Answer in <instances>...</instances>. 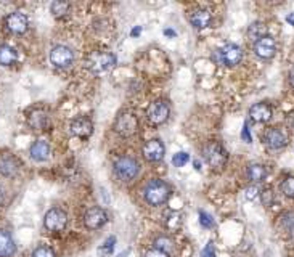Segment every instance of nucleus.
<instances>
[{
  "mask_svg": "<svg viewBox=\"0 0 294 257\" xmlns=\"http://www.w3.org/2000/svg\"><path fill=\"white\" fill-rule=\"evenodd\" d=\"M18 61V52L11 45H0V66H11Z\"/></svg>",
  "mask_w": 294,
  "mask_h": 257,
  "instance_id": "4be33fe9",
  "label": "nucleus"
},
{
  "mask_svg": "<svg viewBox=\"0 0 294 257\" xmlns=\"http://www.w3.org/2000/svg\"><path fill=\"white\" fill-rule=\"evenodd\" d=\"M257 194H259V190H257L256 187H249V188L246 190V198H248V200H254Z\"/></svg>",
  "mask_w": 294,
  "mask_h": 257,
  "instance_id": "c9c22d12",
  "label": "nucleus"
},
{
  "mask_svg": "<svg viewBox=\"0 0 294 257\" xmlns=\"http://www.w3.org/2000/svg\"><path fill=\"white\" fill-rule=\"evenodd\" d=\"M145 257H169V254L161 251V249H158V248H153V249H148L145 252Z\"/></svg>",
  "mask_w": 294,
  "mask_h": 257,
  "instance_id": "473e14b6",
  "label": "nucleus"
},
{
  "mask_svg": "<svg viewBox=\"0 0 294 257\" xmlns=\"http://www.w3.org/2000/svg\"><path fill=\"white\" fill-rule=\"evenodd\" d=\"M169 114H170V108L169 105L164 102V100H156L153 102L148 109H146V117L154 126H161L164 122L169 119Z\"/></svg>",
  "mask_w": 294,
  "mask_h": 257,
  "instance_id": "6e6552de",
  "label": "nucleus"
},
{
  "mask_svg": "<svg viewBox=\"0 0 294 257\" xmlns=\"http://www.w3.org/2000/svg\"><path fill=\"white\" fill-rule=\"evenodd\" d=\"M170 196V187L161 179L148 182L143 188V198L150 206H163Z\"/></svg>",
  "mask_w": 294,
  "mask_h": 257,
  "instance_id": "f257e3e1",
  "label": "nucleus"
},
{
  "mask_svg": "<svg viewBox=\"0 0 294 257\" xmlns=\"http://www.w3.org/2000/svg\"><path fill=\"white\" fill-rule=\"evenodd\" d=\"M264 142L270 150H281L288 145V133L280 127H272L264 133Z\"/></svg>",
  "mask_w": 294,
  "mask_h": 257,
  "instance_id": "9d476101",
  "label": "nucleus"
},
{
  "mask_svg": "<svg viewBox=\"0 0 294 257\" xmlns=\"http://www.w3.org/2000/svg\"><path fill=\"white\" fill-rule=\"evenodd\" d=\"M114 244H116V238L111 236V238H108L100 248H98V252H100L103 257H108L109 254H113V249H114Z\"/></svg>",
  "mask_w": 294,
  "mask_h": 257,
  "instance_id": "bb28decb",
  "label": "nucleus"
},
{
  "mask_svg": "<svg viewBox=\"0 0 294 257\" xmlns=\"http://www.w3.org/2000/svg\"><path fill=\"white\" fill-rule=\"evenodd\" d=\"M188 161H190V154H188V153L180 151V153H175V154L172 156V164H174L175 167H183Z\"/></svg>",
  "mask_w": 294,
  "mask_h": 257,
  "instance_id": "c85d7f7f",
  "label": "nucleus"
},
{
  "mask_svg": "<svg viewBox=\"0 0 294 257\" xmlns=\"http://www.w3.org/2000/svg\"><path fill=\"white\" fill-rule=\"evenodd\" d=\"M140 163L137 161L135 157L132 156H122L117 157L114 164H113V170H114V175L122 180V182H130L135 177H139L140 174Z\"/></svg>",
  "mask_w": 294,
  "mask_h": 257,
  "instance_id": "f03ea898",
  "label": "nucleus"
},
{
  "mask_svg": "<svg viewBox=\"0 0 294 257\" xmlns=\"http://www.w3.org/2000/svg\"><path fill=\"white\" fill-rule=\"evenodd\" d=\"M249 116L254 122H268L272 119V108L267 103H256L249 109Z\"/></svg>",
  "mask_w": 294,
  "mask_h": 257,
  "instance_id": "a211bd4d",
  "label": "nucleus"
},
{
  "mask_svg": "<svg viewBox=\"0 0 294 257\" xmlns=\"http://www.w3.org/2000/svg\"><path fill=\"white\" fill-rule=\"evenodd\" d=\"M267 32V28H265V24H262V23H254V24H251L249 26V31H248V34H249V37L256 42V41H259V39H262V37H265V34Z\"/></svg>",
  "mask_w": 294,
  "mask_h": 257,
  "instance_id": "b1692460",
  "label": "nucleus"
},
{
  "mask_svg": "<svg viewBox=\"0 0 294 257\" xmlns=\"http://www.w3.org/2000/svg\"><path fill=\"white\" fill-rule=\"evenodd\" d=\"M286 21L291 24V26H294V13H289V15L286 16Z\"/></svg>",
  "mask_w": 294,
  "mask_h": 257,
  "instance_id": "58836bf2",
  "label": "nucleus"
},
{
  "mask_svg": "<svg viewBox=\"0 0 294 257\" xmlns=\"http://www.w3.org/2000/svg\"><path fill=\"white\" fill-rule=\"evenodd\" d=\"M200 224L204 228H212L214 227V219L209 214H206L204 211H200Z\"/></svg>",
  "mask_w": 294,
  "mask_h": 257,
  "instance_id": "2f4dec72",
  "label": "nucleus"
},
{
  "mask_svg": "<svg viewBox=\"0 0 294 257\" xmlns=\"http://www.w3.org/2000/svg\"><path fill=\"white\" fill-rule=\"evenodd\" d=\"M5 26L11 34H24L29 28V19L24 13H19V11H13L5 18Z\"/></svg>",
  "mask_w": 294,
  "mask_h": 257,
  "instance_id": "f8f14e48",
  "label": "nucleus"
},
{
  "mask_svg": "<svg viewBox=\"0 0 294 257\" xmlns=\"http://www.w3.org/2000/svg\"><path fill=\"white\" fill-rule=\"evenodd\" d=\"M262 203L265 206H272V203H273V191L272 190H264L262 191Z\"/></svg>",
  "mask_w": 294,
  "mask_h": 257,
  "instance_id": "72a5a7b5",
  "label": "nucleus"
},
{
  "mask_svg": "<svg viewBox=\"0 0 294 257\" xmlns=\"http://www.w3.org/2000/svg\"><path fill=\"white\" fill-rule=\"evenodd\" d=\"M116 66V56L109 52H95L87 60V68L93 74H106Z\"/></svg>",
  "mask_w": 294,
  "mask_h": 257,
  "instance_id": "20e7f679",
  "label": "nucleus"
},
{
  "mask_svg": "<svg viewBox=\"0 0 294 257\" xmlns=\"http://www.w3.org/2000/svg\"><path fill=\"white\" fill-rule=\"evenodd\" d=\"M254 52L262 60H270L277 52V44L272 35H265V37L254 42Z\"/></svg>",
  "mask_w": 294,
  "mask_h": 257,
  "instance_id": "4468645a",
  "label": "nucleus"
},
{
  "mask_svg": "<svg viewBox=\"0 0 294 257\" xmlns=\"http://www.w3.org/2000/svg\"><path fill=\"white\" fill-rule=\"evenodd\" d=\"M243 139H244V142H246V143L252 142V137L249 135V130H248V124H244V127H243Z\"/></svg>",
  "mask_w": 294,
  "mask_h": 257,
  "instance_id": "e433bc0d",
  "label": "nucleus"
},
{
  "mask_svg": "<svg viewBox=\"0 0 294 257\" xmlns=\"http://www.w3.org/2000/svg\"><path fill=\"white\" fill-rule=\"evenodd\" d=\"M113 129L121 137H132L139 130V117L132 111H122L116 117Z\"/></svg>",
  "mask_w": 294,
  "mask_h": 257,
  "instance_id": "39448f33",
  "label": "nucleus"
},
{
  "mask_svg": "<svg viewBox=\"0 0 294 257\" xmlns=\"http://www.w3.org/2000/svg\"><path fill=\"white\" fill-rule=\"evenodd\" d=\"M203 157L211 167L220 169L227 163V151L219 142H209L203 146Z\"/></svg>",
  "mask_w": 294,
  "mask_h": 257,
  "instance_id": "423d86ee",
  "label": "nucleus"
},
{
  "mask_svg": "<svg viewBox=\"0 0 294 257\" xmlns=\"http://www.w3.org/2000/svg\"><path fill=\"white\" fill-rule=\"evenodd\" d=\"M212 21V16L211 13L207 10L204 8H198V10H194L193 13L190 15V23H191V26L196 28V29H204L207 28L211 24Z\"/></svg>",
  "mask_w": 294,
  "mask_h": 257,
  "instance_id": "aec40b11",
  "label": "nucleus"
},
{
  "mask_svg": "<svg viewBox=\"0 0 294 257\" xmlns=\"http://www.w3.org/2000/svg\"><path fill=\"white\" fill-rule=\"evenodd\" d=\"M281 222H283L285 228L291 233V236L294 238V212H286L283 217H281Z\"/></svg>",
  "mask_w": 294,
  "mask_h": 257,
  "instance_id": "c756f323",
  "label": "nucleus"
},
{
  "mask_svg": "<svg viewBox=\"0 0 294 257\" xmlns=\"http://www.w3.org/2000/svg\"><path fill=\"white\" fill-rule=\"evenodd\" d=\"M214 61L220 66H228L233 68L240 65V61L243 60V50L237 44H224L222 47H219L214 52Z\"/></svg>",
  "mask_w": 294,
  "mask_h": 257,
  "instance_id": "7ed1b4c3",
  "label": "nucleus"
},
{
  "mask_svg": "<svg viewBox=\"0 0 294 257\" xmlns=\"http://www.w3.org/2000/svg\"><path fill=\"white\" fill-rule=\"evenodd\" d=\"M164 153H166V148H164V143L161 140H150L143 145V156L146 161L150 163H158L161 161L164 157Z\"/></svg>",
  "mask_w": 294,
  "mask_h": 257,
  "instance_id": "2eb2a0df",
  "label": "nucleus"
},
{
  "mask_svg": "<svg viewBox=\"0 0 294 257\" xmlns=\"http://www.w3.org/2000/svg\"><path fill=\"white\" fill-rule=\"evenodd\" d=\"M69 8H71V5L68 2H53L50 5V11L55 18H61L66 13H69Z\"/></svg>",
  "mask_w": 294,
  "mask_h": 257,
  "instance_id": "393cba45",
  "label": "nucleus"
},
{
  "mask_svg": "<svg viewBox=\"0 0 294 257\" xmlns=\"http://www.w3.org/2000/svg\"><path fill=\"white\" fill-rule=\"evenodd\" d=\"M28 122L34 130H44L50 124V116H48L44 109H35V111L29 114Z\"/></svg>",
  "mask_w": 294,
  "mask_h": 257,
  "instance_id": "412c9836",
  "label": "nucleus"
},
{
  "mask_svg": "<svg viewBox=\"0 0 294 257\" xmlns=\"http://www.w3.org/2000/svg\"><path fill=\"white\" fill-rule=\"evenodd\" d=\"M166 35H175V31H172V29H166Z\"/></svg>",
  "mask_w": 294,
  "mask_h": 257,
  "instance_id": "a19ab883",
  "label": "nucleus"
},
{
  "mask_svg": "<svg viewBox=\"0 0 294 257\" xmlns=\"http://www.w3.org/2000/svg\"><path fill=\"white\" fill-rule=\"evenodd\" d=\"M106 222H108V214L105 209H102V207L98 206H93L90 209H87V212L84 215V224L90 230L102 228Z\"/></svg>",
  "mask_w": 294,
  "mask_h": 257,
  "instance_id": "9b49d317",
  "label": "nucleus"
},
{
  "mask_svg": "<svg viewBox=\"0 0 294 257\" xmlns=\"http://www.w3.org/2000/svg\"><path fill=\"white\" fill-rule=\"evenodd\" d=\"M4 200H5V193H4V188L0 187V206L4 204Z\"/></svg>",
  "mask_w": 294,
  "mask_h": 257,
  "instance_id": "ea45409f",
  "label": "nucleus"
},
{
  "mask_svg": "<svg viewBox=\"0 0 294 257\" xmlns=\"http://www.w3.org/2000/svg\"><path fill=\"white\" fill-rule=\"evenodd\" d=\"M29 154L34 161L37 163H42V161H47L48 156H50V145H48L45 140H37L31 145V150H29Z\"/></svg>",
  "mask_w": 294,
  "mask_h": 257,
  "instance_id": "6ab92c4d",
  "label": "nucleus"
},
{
  "mask_svg": "<svg viewBox=\"0 0 294 257\" xmlns=\"http://www.w3.org/2000/svg\"><path fill=\"white\" fill-rule=\"evenodd\" d=\"M139 34H140V28H137V29L132 31V35H139Z\"/></svg>",
  "mask_w": 294,
  "mask_h": 257,
  "instance_id": "79ce46f5",
  "label": "nucleus"
},
{
  "mask_svg": "<svg viewBox=\"0 0 294 257\" xmlns=\"http://www.w3.org/2000/svg\"><path fill=\"white\" fill-rule=\"evenodd\" d=\"M50 61L55 68L66 69L72 65V61H74V53H72V50L66 45H56L50 52Z\"/></svg>",
  "mask_w": 294,
  "mask_h": 257,
  "instance_id": "1a4fd4ad",
  "label": "nucleus"
},
{
  "mask_svg": "<svg viewBox=\"0 0 294 257\" xmlns=\"http://www.w3.org/2000/svg\"><path fill=\"white\" fill-rule=\"evenodd\" d=\"M69 132L72 133L74 137H79V139H89L93 132V124L89 117L85 116H79L76 119L71 121L69 124Z\"/></svg>",
  "mask_w": 294,
  "mask_h": 257,
  "instance_id": "ddd939ff",
  "label": "nucleus"
},
{
  "mask_svg": "<svg viewBox=\"0 0 294 257\" xmlns=\"http://www.w3.org/2000/svg\"><path fill=\"white\" fill-rule=\"evenodd\" d=\"M154 248H158V249H161V251H164V252H170L174 249V243L170 241L167 236H161V238H156V241H154Z\"/></svg>",
  "mask_w": 294,
  "mask_h": 257,
  "instance_id": "a878e982",
  "label": "nucleus"
},
{
  "mask_svg": "<svg viewBox=\"0 0 294 257\" xmlns=\"http://www.w3.org/2000/svg\"><path fill=\"white\" fill-rule=\"evenodd\" d=\"M31 257H55V252L52 248H48V246H39L32 251Z\"/></svg>",
  "mask_w": 294,
  "mask_h": 257,
  "instance_id": "7c9ffc66",
  "label": "nucleus"
},
{
  "mask_svg": "<svg viewBox=\"0 0 294 257\" xmlns=\"http://www.w3.org/2000/svg\"><path fill=\"white\" fill-rule=\"evenodd\" d=\"M289 84L294 87V66H292L291 71H289Z\"/></svg>",
  "mask_w": 294,
  "mask_h": 257,
  "instance_id": "4c0bfd02",
  "label": "nucleus"
},
{
  "mask_svg": "<svg viewBox=\"0 0 294 257\" xmlns=\"http://www.w3.org/2000/svg\"><path fill=\"white\" fill-rule=\"evenodd\" d=\"M19 167H21V163L15 156L5 154V156L0 157V175H4L7 179L16 177L19 172Z\"/></svg>",
  "mask_w": 294,
  "mask_h": 257,
  "instance_id": "dca6fc26",
  "label": "nucleus"
},
{
  "mask_svg": "<svg viewBox=\"0 0 294 257\" xmlns=\"http://www.w3.org/2000/svg\"><path fill=\"white\" fill-rule=\"evenodd\" d=\"M248 177H249V180H252L256 183L262 182L267 177V169L262 164H251L248 167Z\"/></svg>",
  "mask_w": 294,
  "mask_h": 257,
  "instance_id": "5701e85b",
  "label": "nucleus"
},
{
  "mask_svg": "<svg viewBox=\"0 0 294 257\" xmlns=\"http://www.w3.org/2000/svg\"><path fill=\"white\" fill-rule=\"evenodd\" d=\"M68 224V214L60 209V207H52L50 211H47L44 217V225L48 231H61L65 230Z\"/></svg>",
  "mask_w": 294,
  "mask_h": 257,
  "instance_id": "0eeeda50",
  "label": "nucleus"
},
{
  "mask_svg": "<svg viewBox=\"0 0 294 257\" xmlns=\"http://www.w3.org/2000/svg\"><path fill=\"white\" fill-rule=\"evenodd\" d=\"M16 252V244L8 230H0V257H11Z\"/></svg>",
  "mask_w": 294,
  "mask_h": 257,
  "instance_id": "f3484780",
  "label": "nucleus"
},
{
  "mask_svg": "<svg viewBox=\"0 0 294 257\" xmlns=\"http://www.w3.org/2000/svg\"><path fill=\"white\" fill-rule=\"evenodd\" d=\"M201 255H203V257H215V252H214V243H212V241L207 243V246L203 249Z\"/></svg>",
  "mask_w": 294,
  "mask_h": 257,
  "instance_id": "f704fd0d",
  "label": "nucleus"
},
{
  "mask_svg": "<svg viewBox=\"0 0 294 257\" xmlns=\"http://www.w3.org/2000/svg\"><path fill=\"white\" fill-rule=\"evenodd\" d=\"M281 191H283L288 198H294V177H288L281 183Z\"/></svg>",
  "mask_w": 294,
  "mask_h": 257,
  "instance_id": "cd10ccee",
  "label": "nucleus"
}]
</instances>
